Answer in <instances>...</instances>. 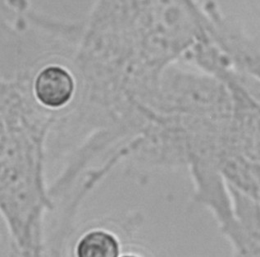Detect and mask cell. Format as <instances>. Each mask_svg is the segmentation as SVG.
Instances as JSON below:
<instances>
[{"instance_id": "cell-1", "label": "cell", "mask_w": 260, "mask_h": 257, "mask_svg": "<svg viewBox=\"0 0 260 257\" xmlns=\"http://www.w3.org/2000/svg\"><path fill=\"white\" fill-rule=\"evenodd\" d=\"M89 20L176 60L197 37L201 7L194 0H97Z\"/></svg>"}, {"instance_id": "cell-2", "label": "cell", "mask_w": 260, "mask_h": 257, "mask_svg": "<svg viewBox=\"0 0 260 257\" xmlns=\"http://www.w3.org/2000/svg\"><path fill=\"white\" fill-rule=\"evenodd\" d=\"M229 186L233 227L225 238L233 255L260 256V199L229 182Z\"/></svg>"}, {"instance_id": "cell-3", "label": "cell", "mask_w": 260, "mask_h": 257, "mask_svg": "<svg viewBox=\"0 0 260 257\" xmlns=\"http://www.w3.org/2000/svg\"><path fill=\"white\" fill-rule=\"evenodd\" d=\"M34 90L41 105L49 109H59L68 105L73 97L74 77L65 67L52 63L39 72Z\"/></svg>"}, {"instance_id": "cell-4", "label": "cell", "mask_w": 260, "mask_h": 257, "mask_svg": "<svg viewBox=\"0 0 260 257\" xmlns=\"http://www.w3.org/2000/svg\"><path fill=\"white\" fill-rule=\"evenodd\" d=\"M77 253L80 257H115L119 255V246L111 234L94 231L80 241Z\"/></svg>"}]
</instances>
